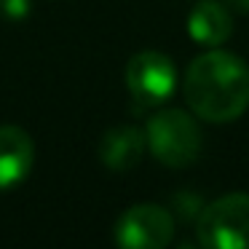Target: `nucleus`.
<instances>
[{
	"label": "nucleus",
	"mask_w": 249,
	"mask_h": 249,
	"mask_svg": "<svg viewBox=\"0 0 249 249\" xmlns=\"http://www.w3.org/2000/svg\"><path fill=\"white\" fill-rule=\"evenodd\" d=\"M185 102L209 124H231L249 107V67L222 49H212L190 62L182 81Z\"/></svg>",
	"instance_id": "1"
},
{
	"label": "nucleus",
	"mask_w": 249,
	"mask_h": 249,
	"mask_svg": "<svg viewBox=\"0 0 249 249\" xmlns=\"http://www.w3.org/2000/svg\"><path fill=\"white\" fill-rule=\"evenodd\" d=\"M147 150L163 166L182 169L198 158L201 153V129L182 110H161L145 126Z\"/></svg>",
	"instance_id": "2"
},
{
	"label": "nucleus",
	"mask_w": 249,
	"mask_h": 249,
	"mask_svg": "<svg viewBox=\"0 0 249 249\" xmlns=\"http://www.w3.org/2000/svg\"><path fill=\"white\" fill-rule=\"evenodd\" d=\"M196 236L204 249H249V193H228L206 204Z\"/></svg>",
	"instance_id": "3"
},
{
	"label": "nucleus",
	"mask_w": 249,
	"mask_h": 249,
	"mask_svg": "<svg viewBox=\"0 0 249 249\" xmlns=\"http://www.w3.org/2000/svg\"><path fill=\"white\" fill-rule=\"evenodd\" d=\"M174 238V214L158 204H137L115 222L118 249H166Z\"/></svg>",
	"instance_id": "4"
},
{
	"label": "nucleus",
	"mask_w": 249,
	"mask_h": 249,
	"mask_svg": "<svg viewBox=\"0 0 249 249\" xmlns=\"http://www.w3.org/2000/svg\"><path fill=\"white\" fill-rule=\"evenodd\" d=\"M126 86L145 107L161 105L177 89V67L161 51H140L126 65Z\"/></svg>",
	"instance_id": "5"
},
{
	"label": "nucleus",
	"mask_w": 249,
	"mask_h": 249,
	"mask_svg": "<svg viewBox=\"0 0 249 249\" xmlns=\"http://www.w3.org/2000/svg\"><path fill=\"white\" fill-rule=\"evenodd\" d=\"M35 145L22 126H0V190H11L30 177Z\"/></svg>",
	"instance_id": "6"
},
{
	"label": "nucleus",
	"mask_w": 249,
	"mask_h": 249,
	"mask_svg": "<svg viewBox=\"0 0 249 249\" xmlns=\"http://www.w3.org/2000/svg\"><path fill=\"white\" fill-rule=\"evenodd\" d=\"M145 147V131H140L137 126H115L99 140V161L113 172H129L142 161Z\"/></svg>",
	"instance_id": "7"
},
{
	"label": "nucleus",
	"mask_w": 249,
	"mask_h": 249,
	"mask_svg": "<svg viewBox=\"0 0 249 249\" xmlns=\"http://www.w3.org/2000/svg\"><path fill=\"white\" fill-rule=\"evenodd\" d=\"M188 33L198 46L217 49L233 33L231 11L222 3H217V0H201V3L193 6V11L188 14Z\"/></svg>",
	"instance_id": "8"
},
{
	"label": "nucleus",
	"mask_w": 249,
	"mask_h": 249,
	"mask_svg": "<svg viewBox=\"0 0 249 249\" xmlns=\"http://www.w3.org/2000/svg\"><path fill=\"white\" fill-rule=\"evenodd\" d=\"M33 11V0H0V14L8 22H22Z\"/></svg>",
	"instance_id": "9"
},
{
	"label": "nucleus",
	"mask_w": 249,
	"mask_h": 249,
	"mask_svg": "<svg viewBox=\"0 0 249 249\" xmlns=\"http://www.w3.org/2000/svg\"><path fill=\"white\" fill-rule=\"evenodd\" d=\"M193 204H201L198 201V196H193V193H179L177 198H174V206H177V212L182 217H193Z\"/></svg>",
	"instance_id": "10"
},
{
	"label": "nucleus",
	"mask_w": 249,
	"mask_h": 249,
	"mask_svg": "<svg viewBox=\"0 0 249 249\" xmlns=\"http://www.w3.org/2000/svg\"><path fill=\"white\" fill-rule=\"evenodd\" d=\"M225 6L236 8V11H249V0H225Z\"/></svg>",
	"instance_id": "11"
}]
</instances>
